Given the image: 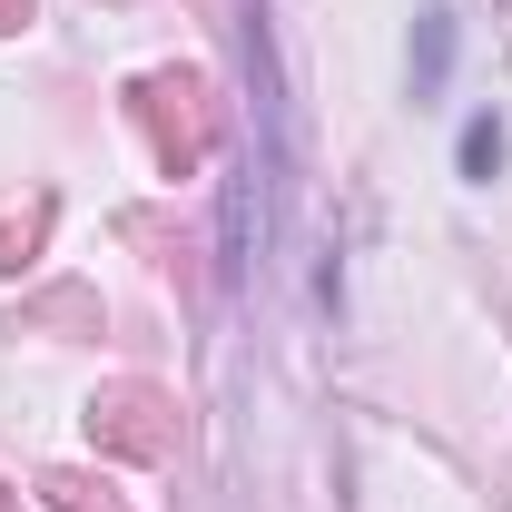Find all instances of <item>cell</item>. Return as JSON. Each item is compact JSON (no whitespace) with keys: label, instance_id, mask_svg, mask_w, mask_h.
<instances>
[{"label":"cell","instance_id":"cell-2","mask_svg":"<svg viewBox=\"0 0 512 512\" xmlns=\"http://www.w3.org/2000/svg\"><path fill=\"white\" fill-rule=\"evenodd\" d=\"M503 168V128L493 119H463V178H493Z\"/></svg>","mask_w":512,"mask_h":512},{"label":"cell","instance_id":"cell-1","mask_svg":"<svg viewBox=\"0 0 512 512\" xmlns=\"http://www.w3.org/2000/svg\"><path fill=\"white\" fill-rule=\"evenodd\" d=\"M444 69H453V10H424V50H414V79L434 89Z\"/></svg>","mask_w":512,"mask_h":512}]
</instances>
